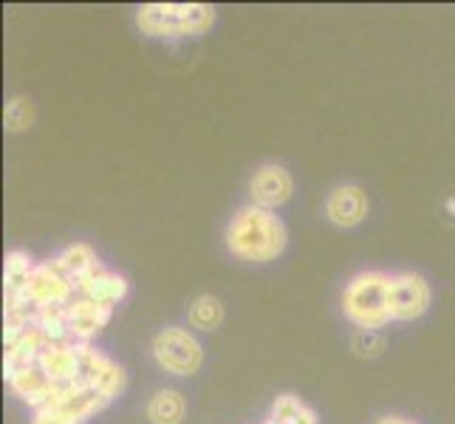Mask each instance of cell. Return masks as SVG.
<instances>
[{
	"instance_id": "obj_1",
	"label": "cell",
	"mask_w": 455,
	"mask_h": 424,
	"mask_svg": "<svg viewBox=\"0 0 455 424\" xmlns=\"http://www.w3.org/2000/svg\"><path fill=\"white\" fill-rule=\"evenodd\" d=\"M227 246L238 260L269 263L277 260L286 249V227L272 212L249 204L232 215L227 227Z\"/></svg>"
},
{
	"instance_id": "obj_2",
	"label": "cell",
	"mask_w": 455,
	"mask_h": 424,
	"mask_svg": "<svg viewBox=\"0 0 455 424\" xmlns=\"http://www.w3.org/2000/svg\"><path fill=\"white\" fill-rule=\"evenodd\" d=\"M342 311L359 332H379L394 323V275L359 272L342 292Z\"/></svg>"
},
{
	"instance_id": "obj_3",
	"label": "cell",
	"mask_w": 455,
	"mask_h": 424,
	"mask_svg": "<svg viewBox=\"0 0 455 424\" xmlns=\"http://www.w3.org/2000/svg\"><path fill=\"white\" fill-rule=\"evenodd\" d=\"M215 23V9L207 4H145L136 9V26L148 37L179 40L198 37Z\"/></svg>"
},
{
	"instance_id": "obj_4",
	"label": "cell",
	"mask_w": 455,
	"mask_h": 424,
	"mask_svg": "<svg viewBox=\"0 0 455 424\" xmlns=\"http://www.w3.org/2000/svg\"><path fill=\"white\" fill-rule=\"evenodd\" d=\"M116 396L100 382H80L68 390H60L40 411H31V424H85L102 413Z\"/></svg>"
},
{
	"instance_id": "obj_5",
	"label": "cell",
	"mask_w": 455,
	"mask_h": 424,
	"mask_svg": "<svg viewBox=\"0 0 455 424\" xmlns=\"http://www.w3.org/2000/svg\"><path fill=\"white\" fill-rule=\"evenodd\" d=\"M153 359L164 373L172 376H193L201 368V342L187 328L170 325L153 340Z\"/></svg>"
},
{
	"instance_id": "obj_6",
	"label": "cell",
	"mask_w": 455,
	"mask_h": 424,
	"mask_svg": "<svg viewBox=\"0 0 455 424\" xmlns=\"http://www.w3.org/2000/svg\"><path fill=\"white\" fill-rule=\"evenodd\" d=\"M74 297H76L74 283L62 275L57 260L35 263V269H31L26 286H23V300L31 311L68 306Z\"/></svg>"
},
{
	"instance_id": "obj_7",
	"label": "cell",
	"mask_w": 455,
	"mask_h": 424,
	"mask_svg": "<svg viewBox=\"0 0 455 424\" xmlns=\"http://www.w3.org/2000/svg\"><path fill=\"white\" fill-rule=\"evenodd\" d=\"M291 190H294V181L289 176V170L280 164H263L260 170H255L252 181H249L252 204L263 210H272V212L277 207H283V204L291 198Z\"/></svg>"
},
{
	"instance_id": "obj_8",
	"label": "cell",
	"mask_w": 455,
	"mask_h": 424,
	"mask_svg": "<svg viewBox=\"0 0 455 424\" xmlns=\"http://www.w3.org/2000/svg\"><path fill=\"white\" fill-rule=\"evenodd\" d=\"M430 308V283L419 272L394 275V320H419Z\"/></svg>"
},
{
	"instance_id": "obj_9",
	"label": "cell",
	"mask_w": 455,
	"mask_h": 424,
	"mask_svg": "<svg viewBox=\"0 0 455 424\" xmlns=\"http://www.w3.org/2000/svg\"><path fill=\"white\" fill-rule=\"evenodd\" d=\"M111 317H114V308H105L83 294H76L66 306V323H68V334L74 342H91L108 323H111Z\"/></svg>"
},
{
	"instance_id": "obj_10",
	"label": "cell",
	"mask_w": 455,
	"mask_h": 424,
	"mask_svg": "<svg viewBox=\"0 0 455 424\" xmlns=\"http://www.w3.org/2000/svg\"><path fill=\"white\" fill-rule=\"evenodd\" d=\"M325 215L328 221L337 224V227H356L365 221L368 215V196L363 187L356 184H342L337 190H331L325 201Z\"/></svg>"
},
{
	"instance_id": "obj_11",
	"label": "cell",
	"mask_w": 455,
	"mask_h": 424,
	"mask_svg": "<svg viewBox=\"0 0 455 424\" xmlns=\"http://www.w3.org/2000/svg\"><path fill=\"white\" fill-rule=\"evenodd\" d=\"M128 292H131V283H128V277L124 275H119V272H111V269H102L100 272H93L80 289H76V294H83V297H88V300H93V303H100V306H105V308H116L124 297H128Z\"/></svg>"
},
{
	"instance_id": "obj_12",
	"label": "cell",
	"mask_w": 455,
	"mask_h": 424,
	"mask_svg": "<svg viewBox=\"0 0 455 424\" xmlns=\"http://www.w3.org/2000/svg\"><path fill=\"white\" fill-rule=\"evenodd\" d=\"M54 260H57V266L62 269V275H66L74 283V289H80L93 272L102 269L97 252H93L88 244H71V246L62 249V252Z\"/></svg>"
},
{
	"instance_id": "obj_13",
	"label": "cell",
	"mask_w": 455,
	"mask_h": 424,
	"mask_svg": "<svg viewBox=\"0 0 455 424\" xmlns=\"http://www.w3.org/2000/svg\"><path fill=\"white\" fill-rule=\"evenodd\" d=\"M184 411H187L184 396L179 394L176 388L156 390V394L150 396V402H148V419L153 424H181Z\"/></svg>"
},
{
	"instance_id": "obj_14",
	"label": "cell",
	"mask_w": 455,
	"mask_h": 424,
	"mask_svg": "<svg viewBox=\"0 0 455 424\" xmlns=\"http://www.w3.org/2000/svg\"><path fill=\"white\" fill-rule=\"evenodd\" d=\"M266 424H317V416H314V411L303 399L283 394V396L275 399L272 413H269V419H266Z\"/></svg>"
},
{
	"instance_id": "obj_15",
	"label": "cell",
	"mask_w": 455,
	"mask_h": 424,
	"mask_svg": "<svg viewBox=\"0 0 455 424\" xmlns=\"http://www.w3.org/2000/svg\"><path fill=\"white\" fill-rule=\"evenodd\" d=\"M224 320V306L212 294H201L190 306V325L201 328V332H212Z\"/></svg>"
},
{
	"instance_id": "obj_16",
	"label": "cell",
	"mask_w": 455,
	"mask_h": 424,
	"mask_svg": "<svg viewBox=\"0 0 455 424\" xmlns=\"http://www.w3.org/2000/svg\"><path fill=\"white\" fill-rule=\"evenodd\" d=\"M4 119L12 131H23L31 124V105L26 100H12L4 111Z\"/></svg>"
},
{
	"instance_id": "obj_17",
	"label": "cell",
	"mask_w": 455,
	"mask_h": 424,
	"mask_svg": "<svg viewBox=\"0 0 455 424\" xmlns=\"http://www.w3.org/2000/svg\"><path fill=\"white\" fill-rule=\"evenodd\" d=\"M376 424H416L413 419H402V416H382Z\"/></svg>"
},
{
	"instance_id": "obj_18",
	"label": "cell",
	"mask_w": 455,
	"mask_h": 424,
	"mask_svg": "<svg viewBox=\"0 0 455 424\" xmlns=\"http://www.w3.org/2000/svg\"><path fill=\"white\" fill-rule=\"evenodd\" d=\"M263 424H266V421H263Z\"/></svg>"
}]
</instances>
